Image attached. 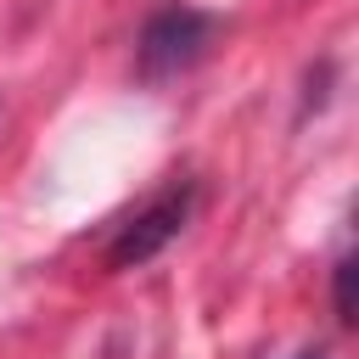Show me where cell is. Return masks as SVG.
<instances>
[{
	"label": "cell",
	"mask_w": 359,
	"mask_h": 359,
	"mask_svg": "<svg viewBox=\"0 0 359 359\" xmlns=\"http://www.w3.org/2000/svg\"><path fill=\"white\" fill-rule=\"evenodd\" d=\"M191 213H196V185H191V180L163 185L157 196H146V202L118 224V236H112V247H107V264H112V269H140V264H151V258L191 224Z\"/></svg>",
	"instance_id": "obj_1"
},
{
	"label": "cell",
	"mask_w": 359,
	"mask_h": 359,
	"mask_svg": "<svg viewBox=\"0 0 359 359\" xmlns=\"http://www.w3.org/2000/svg\"><path fill=\"white\" fill-rule=\"evenodd\" d=\"M213 39V17L196 11V6H168L146 22L140 34V73L146 79H168L180 67H191Z\"/></svg>",
	"instance_id": "obj_2"
},
{
	"label": "cell",
	"mask_w": 359,
	"mask_h": 359,
	"mask_svg": "<svg viewBox=\"0 0 359 359\" xmlns=\"http://www.w3.org/2000/svg\"><path fill=\"white\" fill-rule=\"evenodd\" d=\"M348 275H353V258H337V320H342V325L353 320V297H348Z\"/></svg>",
	"instance_id": "obj_3"
},
{
	"label": "cell",
	"mask_w": 359,
	"mask_h": 359,
	"mask_svg": "<svg viewBox=\"0 0 359 359\" xmlns=\"http://www.w3.org/2000/svg\"><path fill=\"white\" fill-rule=\"evenodd\" d=\"M297 359H325V353H297Z\"/></svg>",
	"instance_id": "obj_4"
}]
</instances>
